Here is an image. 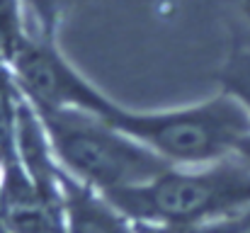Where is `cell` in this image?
<instances>
[{"instance_id":"9c48e42d","label":"cell","mask_w":250,"mask_h":233,"mask_svg":"<svg viewBox=\"0 0 250 233\" xmlns=\"http://www.w3.org/2000/svg\"><path fill=\"white\" fill-rule=\"evenodd\" d=\"M192 233H250V207L229 219H221L216 224H209V226L197 229Z\"/></svg>"},{"instance_id":"8992f818","label":"cell","mask_w":250,"mask_h":233,"mask_svg":"<svg viewBox=\"0 0 250 233\" xmlns=\"http://www.w3.org/2000/svg\"><path fill=\"white\" fill-rule=\"evenodd\" d=\"M219 90L233 95L250 117V44L236 42L216 71Z\"/></svg>"},{"instance_id":"5b68a950","label":"cell","mask_w":250,"mask_h":233,"mask_svg":"<svg viewBox=\"0 0 250 233\" xmlns=\"http://www.w3.org/2000/svg\"><path fill=\"white\" fill-rule=\"evenodd\" d=\"M61 233H141L107 194L61 172Z\"/></svg>"},{"instance_id":"8fae6325","label":"cell","mask_w":250,"mask_h":233,"mask_svg":"<svg viewBox=\"0 0 250 233\" xmlns=\"http://www.w3.org/2000/svg\"><path fill=\"white\" fill-rule=\"evenodd\" d=\"M236 158H238V160H243V163H246V165L250 168V136L246 139V141H243V144H241V146H238Z\"/></svg>"},{"instance_id":"277c9868","label":"cell","mask_w":250,"mask_h":233,"mask_svg":"<svg viewBox=\"0 0 250 233\" xmlns=\"http://www.w3.org/2000/svg\"><path fill=\"white\" fill-rule=\"evenodd\" d=\"M5 71L12 87L37 109H78L109 119L122 107L81 73L59 49L54 34L29 29L5 59Z\"/></svg>"},{"instance_id":"52a82bcc","label":"cell","mask_w":250,"mask_h":233,"mask_svg":"<svg viewBox=\"0 0 250 233\" xmlns=\"http://www.w3.org/2000/svg\"><path fill=\"white\" fill-rule=\"evenodd\" d=\"M29 12L24 0H0V61L12 54V49L29 32Z\"/></svg>"},{"instance_id":"30bf717a","label":"cell","mask_w":250,"mask_h":233,"mask_svg":"<svg viewBox=\"0 0 250 233\" xmlns=\"http://www.w3.org/2000/svg\"><path fill=\"white\" fill-rule=\"evenodd\" d=\"M233 7H236L238 20L246 24V29L250 32V0H233Z\"/></svg>"},{"instance_id":"7a4b0ae2","label":"cell","mask_w":250,"mask_h":233,"mask_svg":"<svg viewBox=\"0 0 250 233\" xmlns=\"http://www.w3.org/2000/svg\"><path fill=\"white\" fill-rule=\"evenodd\" d=\"M109 122L170 168H194L233 158L250 136L248 112L224 90L163 109H131L122 105Z\"/></svg>"},{"instance_id":"6da1fadb","label":"cell","mask_w":250,"mask_h":233,"mask_svg":"<svg viewBox=\"0 0 250 233\" xmlns=\"http://www.w3.org/2000/svg\"><path fill=\"white\" fill-rule=\"evenodd\" d=\"M131 221L192 233L250 207V168L233 158L167 168L156 180L107 194Z\"/></svg>"},{"instance_id":"3957f363","label":"cell","mask_w":250,"mask_h":233,"mask_svg":"<svg viewBox=\"0 0 250 233\" xmlns=\"http://www.w3.org/2000/svg\"><path fill=\"white\" fill-rule=\"evenodd\" d=\"M37 114L61 172L102 194L146 185L170 168L100 114L78 109H37Z\"/></svg>"},{"instance_id":"ba28073f","label":"cell","mask_w":250,"mask_h":233,"mask_svg":"<svg viewBox=\"0 0 250 233\" xmlns=\"http://www.w3.org/2000/svg\"><path fill=\"white\" fill-rule=\"evenodd\" d=\"M24 2H27V12L34 20L29 29L56 37V27L63 15V7H66V2H73V0H24Z\"/></svg>"}]
</instances>
